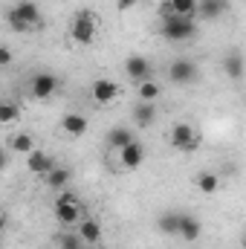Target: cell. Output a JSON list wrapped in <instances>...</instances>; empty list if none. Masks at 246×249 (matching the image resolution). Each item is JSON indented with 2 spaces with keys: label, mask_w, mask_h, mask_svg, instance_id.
I'll return each instance as SVG.
<instances>
[{
  "label": "cell",
  "mask_w": 246,
  "mask_h": 249,
  "mask_svg": "<svg viewBox=\"0 0 246 249\" xmlns=\"http://www.w3.org/2000/svg\"><path fill=\"white\" fill-rule=\"evenodd\" d=\"M70 38L81 47H90L96 38H99V18L90 12V9H81L75 12L72 23H70Z\"/></svg>",
  "instance_id": "1"
},
{
  "label": "cell",
  "mask_w": 246,
  "mask_h": 249,
  "mask_svg": "<svg viewBox=\"0 0 246 249\" xmlns=\"http://www.w3.org/2000/svg\"><path fill=\"white\" fill-rule=\"evenodd\" d=\"M159 35L165 41H191L197 35V20L194 18H180V15H162V26H159Z\"/></svg>",
  "instance_id": "2"
},
{
  "label": "cell",
  "mask_w": 246,
  "mask_h": 249,
  "mask_svg": "<svg viewBox=\"0 0 246 249\" xmlns=\"http://www.w3.org/2000/svg\"><path fill=\"white\" fill-rule=\"evenodd\" d=\"M55 217H58V223H64V226H75L84 217V209H81V203L75 200L72 191H67V188L58 191V197H55Z\"/></svg>",
  "instance_id": "3"
},
{
  "label": "cell",
  "mask_w": 246,
  "mask_h": 249,
  "mask_svg": "<svg viewBox=\"0 0 246 249\" xmlns=\"http://www.w3.org/2000/svg\"><path fill=\"white\" fill-rule=\"evenodd\" d=\"M200 142H203V136H200L188 122H177L174 127H171V145H174L177 151H183V154H194V151L200 148Z\"/></svg>",
  "instance_id": "4"
},
{
  "label": "cell",
  "mask_w": 246,
  "mask_h": 249,
  "mask_svg": "<svg viewBox=\"0 0 246 249\" xmlns=\"http://www.w3.org/2000/svg\"><path fill=\"white\" fill-rule=\"evenodd\" d=\"M58 87H61V78L55 75V72H38L35 78H32V96L35 99H53L55 93H58Z\"/></svg>",
  "instance_id": "5"
},
{
  "label": "cell",
  "mask_w": 246,
  "mask_h": 249,
  "mask_svg": "<svg viewBox=\"0 0 246 249\" xmlns=\"http://www.w3.org/2000/svg\"><path fill=\"white\" fill-rule=\"evenodd\" d=\"M168 78H171V84H194L197 81V64L188 61V58H177V61L168 67Z\"/></svg>",
  "instance_id": "6"
},
{
  "label": "cell",
  "mask_w": 246,
  "mask_h": 249,
  "mask_svg": "<svg viewBox=\"0 0 246 249\" xmlns=\"http://www.w3.org/2000/svg\"><path fill=\"white\" fill-rule=\"evenodd\" d=\"M124 72H127V78H130L133 84H142V81L154 78V67H151V61H148L145 55H130V58L124 61Z\"/></svg>",
  "instance_id": "7"
},
{
  "label": "cell",
  "mask_w": 246,
  "mask_h": 249,
  "mask_svg": "<svg viewBox=\"0 0 246 249\" xmlns=\"http://www.w3.org/2000/svg\"><path fill=\"white\" fill-rule=\"evenodd\" d=\"M90 96L96 105H113L119 99V84L110 81V78H96L93 87H90Z\"/></svg>",
  "instance_id": "8"
},
{
  "label": "cell",
  "mask_w": 246,
  "mask_h": 249,
  "mask_svg": "<svg viewBox=\"0 0 246 249\" xmlns=\"http://www.w3.org/2000/svg\"><path fill=\"white\" fill-rule=\"evenodd\" d=\"M119 162H122V168H127V171H136V168L145 162V148H142L139 139L127 142L122 151H119Z\"/></svg>",
  "instance_id": "9"
},
{
  "label": "cell",
  "mask_w": 246,
  "mask_h": 249,
  "mask_svg": "<svg viewBox=\"0 0 246 249\" xmlns=\"http://www.w3.org/2000/svg\"><path fill=\"white\" fill-rule=\"evenodd\" d=\"M9 12H12L15 18H20L23 23H29V26H41V23H44L41 9H38V3H32V0H20V3H15Z\"/></svg>",
  "instance_id": "10"
},
{
  "label": "cell",
  "mask_w": 246,
  "mask_h": 249,
  "mask_svg": "<svg viewBox=\"0 0 246 249\" xmlns=\"http://www.w3.org/2000/svg\"><path fill=\"white\" fill-rule=\"evenodd\" d=\"M130 116H133V124H136V127H148V124H154L157 122V116H159L157 102H136L133 110H130Z\"/></svg>",
  "instance_id": "11"
},
{
  "label": "cell",
  "mask_w": 246,
  "mask_h": 249,
  "mask_svg": "<svg viewBox=\"0 0 246 249\" xmlns=\"http://www.w3.org/2000/svg\"><path fill=\"white\" fill-rule=\"evenodd\" d=\"M136 136H133V130L127 127V124H113L107 133H105V142H107V148L110 151H122L127 142H133Z\"/></svg>",
  "instance_id": "12"
},
{
  "label": "cell",
  "mask_w": 246,
  "mask_h": 249,
  "mask_svg": "<svg viewBox=\"0 0 246 249\" xmlns=\"http://www.w3.org/2000/svg\"><path fill=\"white\" fill-rule=\"evenodd\" d=\"M53 165H55V160H53L47 151H41V148H35V151L26 154V168H29L32 174H41V177H44Z\"/></svg>",
  "instance_id": "13"
},
{
  "label": "cell",
  "mask_w": 246,
  "mask_h": 249,
  "mask_svg": "<svg viewBox=\"0 0 246 249\" xmlns=\"http://www.w3.org/2000/svg\"><path fill=\"white\" fill-rule=\"evenodd\" d=\"M177 235L183 238L185 244H197L200 235H203V226H200L197 217H191V214H183V212H180V229H177Z\"/></svg>",
  "instance_id": "14"
},
{
  "label": "cell",
  "mask_w": 246,
  "mask_h": 249,
  "mask_svg": "<svg viewBox=\"0 0 246 249\" xmlns=\"http://www.w3.org/2000/svg\"><path fill=\"white\" fill-rule=\"evenodd\" d=\"M229 9V0H197V15L203 20H217Z\"/></svg>",
  "instance_id": "15"
},
{
  "label": "cell",
  "mask_w": 246,
  "mask_h": 249,
  "mask_svg": "<svg viewBox=\"0 0 246 249\" xmlns=\"http://www.w3.org/2000/svg\"><path fill=\"white\" fill-rule=\"evenodd\" d=\"M78 238H81V244L96 247V244H102V226L90 217H81L78 220Z\"/></svg>",
  "instance_id": "16"
},
{
  "label": "cell",
  "mask_w": 246,
  "mask_h": 249,
  "mask_svg": "<svg viewBox=\"0 0 246 249\" xmlns=\"http://www.w3.org/2000/svg\"><path fill=\"white\" fill-rule=\"evenodd\" d=\"M162 15H180V18H197V0H165Z\"/></svg>",
  "instance_id": "17"
},
{
  "label": "cell",
  "mask_w": 246,
  "mask_h": 249,
  "mask_svg": "<svg viewBox=\"0 0 246 249\" xmlns=\"http://www.w3.org/2000/svg\"><path fill=\"white\" fill-rule=\"evenodd\" d=\"M61 130L67 133V136H84L87 133V116H81V113H64L61 116Z\"/></svg>",
  "instance_id": "18"
},
{
  "label": "cell",
  "mask_w": 246,
  "mask_h": 249,
  "mask_svg": "<svg viewBox=\"0 0 246 249\" xmlns=\"http://www.w3.org/2000/svg\"><path fill=\"white\" fill-rule=\"evenodd\" d=\"M223 72L232 81H241L244 78V55H241V50H232L229 55H223Z\"/></svg>",
  "instance_id": "19"
},
{
  "label": "cell",
  "mask_w": 246,
  "mask_h": 249,
  "mask_svg": "<svg viewBox=\"0 0 246 249\" xmlns=\"http://www.w3.org/2000/svg\"><path fill=\"white\" fill-rule=\"evenodd\" d=\"M44 177H47V186H50V188L61 191V188L70 186V177H72V171H70V168H64V165H53V168H50Z\"/></svg>",
  "instance_id": "20"
},
{
  "label": "cell",
  "mask_w": 246,
  "mask_h": 249,
  "mask_svg": "<svg viewBox=\"0 0 246 249\" xmlns=\"http://www.w3.org/2000/svg\"><path fill=\"white\" fill-rule=\"evenodd\" d=\"M9 148H12L15 154H23V157H26V154H29V151H35L38 145H35V136H32V133H26V130H18V133L9 139Z\"/></svg>",
  "instance_id": "21"
},
{
  "label": "cell",
  "mask_w": 246,
  "mask_h": 249,
  "mask_svg": "<svg viewBox=\"0 0 246 249\" xmlns=\"http://www.w3.org/2000/svg\"><path fill=\"white\" fill-rule=\"evenodd\" d=\"M157 229L162 235H177V229H180V212H162L157 217Z\"/></svg>",
  "instance_id": "22"
},
{
  "label": "cell",
  "mask_w": 246,
  "mask_h": 249,
  "mask_svg": "<svg viewBox=\"0 0 246 249\" xmlns=\"http://www.w3.org/2000/svg\"><path fill=\"white\" fill-rule=\"evenodd\" d=\"M197 188H200V194H217V188H220V177L214 174V171H200L197 174Z\"/></svg>",
  "instance_id": "23"
},
{
  "label": "cell",
  "mask_w": 246,
  "mask_h": 249,
  "mask_svg": "<svg viewBox=\"0 0 246 249\" xmlns=\"http://www.w3.org/2000/svg\"><path fill=\"white\" fill-rule=\"evenodd\" d=\"M20 119V107L9 99H0V124H15Z\"/></svg>",
  "instance_id": "24"
},
{
  "label": "cell",
  "mask_w": 246,
  "mask_h": 249,
  "mask_svg": "<svg viewBox=\"0 0 246 249\" xmlns=\"http://www.w3.org/2000/svg\"><path fill=\"white\" fill-rule=\"evenodd\" d=\"M136 87H139V102H157L159 99V84L154 78H148V81H142Z\"/></svg>",
  "instance_id": "25"
},
{
  "label": "cell",
  "mask_w": 246,
  "mask_h": 249,
  "mask_svg": "<svg viewBox=\"0 0 246 249\" xmlns=\"http://www.w3.org/2000/svg\"><path fill=\"white\" fill-rule=\"evenodd\" d=\"M6 20H9V26H12V29H15L18 35H29V32L35 29V26H29V23H23L20 18H15L12 12H6Z\"/></svg>",
  "instance_id": "26"
},
{
  "label": "cell",
  "mask_w": 246,
  "mask_h": 249,
  "mask_svg": "<svg viewBox=\"0 0 246 249\" xmlns=\"http://www.w3.org/2000/svg\"><path fill=\"white\" fill-rule=\"evenodd\" d=\"M58 249H84L78 235H61L58 238Z\"/></svg>",
  "instance_id": "27"
},
{
  "label": "cell",
  "mask_w": 246,
  "mask_h": 249,
  "mask_svg": "<svg viewBox=\"0 0 246 249\" xmlns=\"http://www.w3.org/2000/svg\"><path fill=\"white\" fill-rule=\"evenodd\" d=\"M12 61H15V55H12V50H9V47H0V67H9Z\"/></svg>",
  "instance_id": "28"
},
{
  "label": "cell",
  "mask_w": 246,
  "mask_h": 249,
  "mask_svg": "<svg viewBox=\"0 0 246 249\" xmlns=\"http://www.w3.org/2000/svg\"><path fill=\"white\" fill-rule=\"evenodd\" d=\"M139 0H116V6H119V12H127V9H133Z\"/></svg>",
  "instance_id": "29"
},
{
  "label": "cell",
  "mask_w": 246,
  "mask_h": 249,
  "mask_svg": "<svg viewBox=\"0 0 246 249\" xmlns=\"http://www.w3.org/2000/svg\"><path fill=\"white\" fill-rule=\"evenodd\" d=\"M6 165H9V151L0 148V171H6Z\"/></svg>",
  "instance_id": "30"
},
{
  "label": "cell",
  "mask_w": 246,
  "mask_h": 249,
  "mask_svg": "<svg viewBox=\"0 0 246 249\" xmlns=\"http://www.w3.org/2000/svg\"><path fill=\"white\" fill-rule=\"evenodd\" d=\"M6 223H9V220H6V212L0 209V235H3V229H6Z\"/></svg>",
  "instance_id": "31"
}]
</instances>
